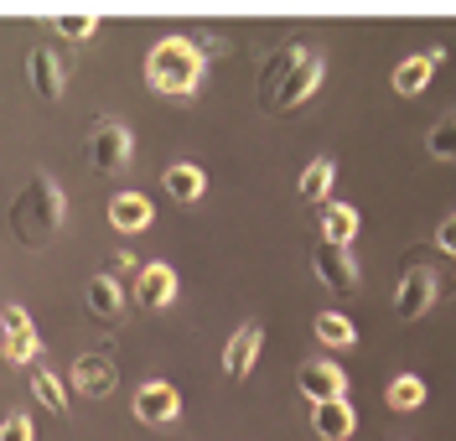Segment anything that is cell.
<instances>
[{
  "label": "cell",
  "mask_w": 456,
  "mask_h": 441,
  "mask_svg": "<svg viewBox=\"0 0 456 441\" xmlns=\"http://www.w3.org/2000/svg\"><path fill=\"white\" fill-rule=\"evenodd\" d=\"M135 301H141V306H171V301H176V270H171L167 260L141 265V275H135Z\"/></svg>",
  "instance_id": "cell-10"
},
{
  "label": "cell",
  "mask_w": 456,
  "mask_h": 441,
  "mask_svg": "<svg viewBox=\"0 0 456 441\" xmlns=\"http://www.w3.org/2000/svg\"><path fill=\"white\" fill-rule=\"evenodd\" d=\"M0 441H31V421H27V415L0 421Z\"/></svg>",
  "instance_id": "cell-26"
},
{
  "label": "cell",
  "mask_w": 456,
  "mask_h": 441,
  "mask_svg": "<svg viewBox=\"0 0 456 441\" xmlns=\"http://www.w3.org/2000/svg\"><path fill=\"white\" fill-rule=\"evenodd\" d=\"M21 327H31V317L21 306H0V332H21Z\"/></svg>",
  "instance_id": "cell-28"
},
{
  "label": "cell",
  "mask_w": 456,
  "mask_h": 441,
  "mask_svg": "<svg viewBox=\"0 0 456 441\" xmlns=\"http://www.w3.org/2000/svg\"><path fill=\"white\" fill-rule=\"evenodd\" d=\"M161 192H171L176 203H198L202 192H208V172L192 167V161H171L167 176H161Z\"/></svg>",
  "instance_id": "cell-15"
},
{
  "label": "cell",
  "mask_w": 456,
  "mask_h": 441,
  "mask_svg": "<svg viewBox=\"0 0 456 441\" xmlns=\"http://www.w3.org/2000/svg\"><path fill=\"white\" fill-rule=\"evenodd\" d=\"M316 338L327 348H353L358 343V327H353V317H342V312H316Z\"/></svg>",
  "instance_id": "cell-20"
},
{
  "label": "cell",
  "mask_w": 456,
  "mask_h": 441,
  "mask_svg": "<svg viewBox=\"0 0 456 441\" xmlns=\"http://www.w3.org/2000/svg\"><path fill=\"white\" fill-rule=\"evenodd\" d=\"M68 42H84V37H94V27H99V16L94 11H57V21H53Z\"/></svg>",
  "instance_id": "cell-23"
},
{
  "label": "cell",
  "mask_w": 456,
  "mask_h": 441,
  "mask_svg": "<svg viewBox=\"0 0 456 441\" xmlns=\"http://www.w3.org/2000/svg\"><path fill=\"white\" fill-rule=\"evenodd\" d=\"M62 218H68V203H62V192H57V182L47 172L31 176L27 192L11 203V229H16V239L31 244V249H42V244L62 229Z\"/></svg>",
  "instance_id": "cell-2"
},
{
  "label": "cell",
  "mask_w": 456,
  "mask_h": 441,
  "mask_svg": "<svg viewBox=\"0 0 456 441\" xmlns=\"http://www.w3.org/2000/svg\"><path fill=\"white\" fill-rule=\"evenodd\" d=\"M259 348H265V327H259V323H244L233 338H228V348H224V374H228V380H249V369H255Z\"/></svg>",
  "instance_id": "cell-9"
},
{
  "label": "cell",
  "mask_w": 456,
  "mask_h": 441,
  "mask_svg": "<svg viewBox=\"0 0 456 441\" xmlns=\"http://www.w3.org/2000/svg\"><path fill=\"white\" fill-rule=\"evenodd\" d=\"M145 84L167 99H187L202 88V53L187 37H161L145 58Z\"/></svg>",
  "instance_id": "cell-3"
},
{
  "label": "cell",
  "mask_w": 456,
  "mask_h": 441,
  "mask_svg": "<svg viewBox=\"0 0 456 441\" xmlns=\"http://www.w3.org/2000/svg\"><path fill=\"white\" fill-rule=\"evenodd\" d=\"M42 353V343H37V327H21V332H5V358L11 363H31Z\"/></svg>",
  "instance_id": "cell-25"
},
{
  "label": "cell",
  "mask_w": 456,
  "mask_h": 441,
  "mask_svg": "<svg viewBox=\"0 0 456 441\" xmlns=\"http://www.w3.org/2000/svg\"><path fill=\"white\" fill-rule=\"evenodd\" d=\"M358 239V208L347 203H322V244H338V249H347Z\"/></svg>",
  "instance_id": "cell-17"
},
{
  "label": "cell",
  "mask_w": 456,
  "mask_h": 441,
  "mask_svg": "<svg viewBox=\"0 0 456 441\" xmlns=\"http://www.w3.org/2000/svg\"><path fill=\"white\" fill-rule=\"evenodd\" d=\"M31 88H37L42 99H62L68 68H62V58H57L53 47H37V53H31Z\"/></svg>",
  "instance_id": "cell-14"
},
{
  "label": "cell",
  "mask_w": 456,
  "mask_h": 441,
  "mask_svg": "<svg viewBox=\"0 0 456 441\" xmlns=\"http://www.w3.org/2000/svg\"><path fill=\"white\" fill-rule=\"evenodd\" d=\"M316 275L327 291H358V260L353 249H338V244H316Z\"/></svg>",
  "instance_id": "cell-8"
},
{
  "label": "cell",
  "mask_w": 456,
  "mask_h": 441,
  "mask_svg": "<svg viewBox=\"0 0 456 441\" xmlns=\"http://www.w3.org/2000/svg\"><path fill=\"white\" fill-rule=\"evenodd\" d=\"M436 296H441V286H436V275H430L426 265H415V270H404L395 286V312L399 323H420L430 306H436Z\"/></svg>",
  "instance_id": "cell-5"
},
{
  "label": "cell",
  "mask_w": 456,
  "mask_h": 441,
  "mask_svg": "<svg viewBox=\"0 0 456 441\" xmlns=\"http://www.w3.org/2000/svg\"><path fill=\"white\" fill-rule=\"evenodd\" d=\"M182 415V395H176V384L167 380H151L135 389V421H145V426H171Z\"/></svg>",
  "instance_id": "cell-6"
},
{
  "label": "cell",
  "mask_w": 456,
  "mask_h": 441,
  "mask_svg": "<svg viewBox=\"0 0 456 441\" xmlns=\"http://www.w3.org/2000/svg\"><path fill=\"white\" fill-rule=\"evenodd\" d=\"M426 151L436 156V161H456V115L441 119V125L430 130V135H426Z\"/></svg>",
  "instance_id": "cell-24"
},
{
  "label": "cell",
  "mask_w": 456,
  "mask_h": 441,
  "mask_svg": "<svg viewBox=\"0 0 456 441\" xmlns=\"http://www.w3.org/2000/svg\"><path fill=\"white\" fill-rule=\"evenodd\" d=\"M296 384H301V395L306 400H342L347 395V374H342L338 363H327V358H312V363H301L296 369Z\"/></svg>",
  "instance_id": "cell-7"
},
{
  "label": "cell",
  "mask_w": 456,
  "mask_h": 441,
  "mask_svg": "<svg viewBox=\"0 0 456 441\" xmlns=\"http://www.w3.org/2000/svg\"><path fill=\"white\" fill-rule=\"evenodd\" d=\"M84 301H88V312H94V317H99V323H114V317H119V312H125V296H119V281H114L110 270H104V275H94V281H88Z\"/></svg>",
  "instance_id": "cell-18"
},
{
  "label": "cell",
  "mask_w": 456,
  "mask_h": 441,
  "mask_svg": "<svg viewBox=\"0 0 456 441\" xmlns=\"http://www.w3.org/2000/svg\"><path fill=\"white\" fill-rule=\"evenodd\" d=\"M114 380H119V369H114L110 353H84V358L73 363V384H78V395H110Z\"/></svg>",
  "instance_id": "cell-13"
},
{
  "label": "cell",
  "mask_w": 456,
  "mask_h": 441,
  "mask_svg": "<svg viewBox=\"0 0 456 441\" xmlns=\"http://www.w3.org/2000/svg\"><path fill=\"white\" fill-rule=\"evenodd\" d=\"M312 426L322 441H347L353 431H358V415H353V405L347 400H316L312 405Z\"/></svg>",
  "instance_id": "cell-12"
},
{
  "label": "cell",
  "mask_w": 456,
  "mask_h": 441,
  "mask_svg": "<svg viewBox=\"0 0 456 441\" xmlns=\"http://www.w3.org/2000/svg\"><path fill=\"white\" fill-rule=\"evenodd\" d=\"M151 198L145 192H119L110 203V224L119 229V234H141V229H151Z\"/></svg>",
  "instance_id": "cell-16"
},
{
  "label": "cell",
  "mask_w": 456,
  "mask_h": 441,
  "mask_svg": "<svg viewBox=\"0 0 456 441\" xmlns=\"http://www.w3.org/2000/svg\"><path fill=\"white\" fill-rule=\"evenodd\" d=\"M130 151H135V135L119 119H99L88 130V161H94V172H125Z\"/></svg>",
  "instance_id": "cell-4"
},
{
  "label": "cell",
  "mask_w": 456,
  "mask_h": 441,
  "mask_svg": "<svg viewBox=\"0 0 456 441\" xmlns=\"http://www.w3.org/2000/svg\"><path fill=\"white\" fill-rule=\"evenodd\" d=\"M322 58H316L306 42H285V47H275L270 58H265V68H259V110L265 115H290V110H301L306 99H312L316 88H322Z\"/></svg>",
  "instance_id": "cell-1"
},
{
  "label": "cell",
  "mask_w": 456,
  "mask_h": 441,
  "mask_svg": "<svg viewBox=\"0 0 456 441\" xmlns=\"http://www.w3.org/2000/svg\"><path fill=\"white\" fill-rule=\"evenodd\" d=\"M332 176H338V167H332L327 156H316L312 167L301 172V198L322 208V203H327V192H332Z\"/></svg>",
  "instance_id": "cell-21"
},
{
  "label": "cell",
  "mask_w": 456,
  "mask_h": 441,
  "mask_svg": "<svg viewBox=\"0 0 456 441\" xmlns=\"http://www.w3.org/2000/svg\"><path fill=\"white\" fill-rule=\"evenodd\" d=\"M31 395L47 405L53 415L68 411V395H62V384H57V374H47V369H31Z\"/></svg>",
  "instance_id": "cell-22"
},
{
  "label": "cell",
  "mask_w": 456,
  "mask_h": 441,
  "mask_svg": "<svg viewBox=\"0 0 456 441\" xmlns=\"http://www.w3.org/2000/svg\"><path fill=\"white\" fill-rule=\"evenodd\" d=\"M384 405L399 415H410V411H420L426 405V380L420 374H399V380H389V389H384Z\"/></svg>",
  "instance_id": "cell-19"
},
{
  "label": "cell",
  "mask_w": 456,
  "mask_h": 441,
  "mask_svg": "<svg viewBox=\"0 0 456 441\" xmlns=\"http://www.w3.org/2000/svg\"><path fill=\"white\" fill-rule=\"evenodd\" d=\"M436 249H441V255H456V213L452 218H441V229H436Z\"/></svg>",
  "instance_id": "cell-27"
},
{
  "label": "cell",
  "mask_w": 456,
  "mask_h": 441,
  "mask_svg": "<svg viewBox=\"0 0 456 441\" xmlns=\"http://www.w3.org/2000/svg\"><path fill=\"white\" fill-rule=\"evenodd\" d=\"M441 62H446V53H441V47H430V53H415V58H404V62L395 68V78H389V84H395V94L415 99V94H420V88L436 78V68H441Z\"/></svg>",
  "instance_id": "cell-11"
}]
</instances>
